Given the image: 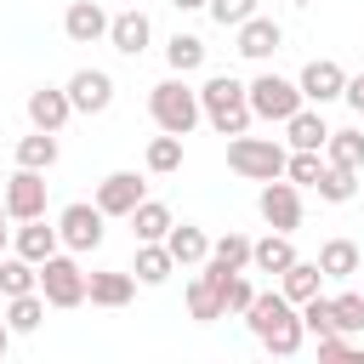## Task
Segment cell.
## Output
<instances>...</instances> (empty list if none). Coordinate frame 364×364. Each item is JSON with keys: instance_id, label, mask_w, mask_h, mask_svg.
<instances>
[{"instance_id": "obj_1", "label": "cell", "mask_w": 364, "mask_h": 364, "mask_svg": "<svg viewBox=\"0 0 364 364\" xmlns=\"http://www.w3.org/2000/svg\"><path fill=\"white\" fill-rule=\"evenodd\" d=\"M239 318L250 324V336H256L273 358H296L301 341H307V330H301V307H296L284 290H256L250 307H245Z\"/></svg>"}, {"instance_id": "obj_2", "label": "cell", "mask_w": 364, "mask_h": 364, "mask_svg": "<svg viewBox=\"0 0 364 364\" xmlns=\"http://www.w3.org/2000/svg\"><path fill=\"white\" fill-rule=\"evenodd\" d=\"M199 108H205V119L222 131V136H245L250 131V97H245V85L233 80V74H210L205 85H199Z\"/></svg>"}, {"instance_id": "obj_3", "label": "cell", "mask_w": 364, "mask_h": 364, "mask_svg": "<svg viewBox=\"0 0 364 364\" xmlns=\"http://www.w3.org/2000/svg\"><path fill=\"white\" fill-rule=\"evenodd\" d=\"M148 114H154V125H159V131H171V136H188V131L205 119L199 91H193L182 74H171V80H159V85L148 91Z\"/></svg>"}, {"instance_id": "obj_4", "label": "cell", "mask_w": 364, "mask_h": 364, "mask_svg": "<svg viewBox=\"0 0 364 364\" xmlns=\"http://www.w3.org/2000/svg\"><path fill=\"white\" fill-rule=\"evenodd\" d=\"M228 171H239V176H250V182H273V176H284V148L273 142V136H233L228 142Z\"/></svg>"}, {"instance_id": "obj_5", "label": "cell", "mask_w": 364, "mask_h": 364, "mask_svg": "<svg viewBox=\"0 0 364 364\" xmlns=\"http://www.w3.org/2000/svg\"><path fill=\"white\" fill-rule=\"evenodd\" d=\"M40 296H46V307H80L85 301V267L74 262V250H51L40 262Z\"/></svg>"}, {"instance_id": "obj_6", "label": "cell", "mask_w": 364, "mask_h": 364, "mask_svg": "<svg viewBox=\"0 0 364 364\" xmlns=\"http://www.w3.org/2000/svg\"><path fill=\"white\" fill-rule=\"evenodd\" d=\"M245 97H250V114L256 119H273V125H284L296 108H301V85L296 80H284V74H256L250 85H245Z\"/></svg>"}, {"instance_id": "obj_7", "label": "cell", "mask_w": 364, "mask_h": 364, "mask_svg": "<svg viewBox=\"0 0 364 364\" xmlns=\"http://www.w3.org/2000/svg\"><path fill=\"white\" fill-rule=\"evenodd\" d=\"M108 216L91 205V199H74V205H63V216H57V239H63V250H74V256H85V250H97L102 245V228Z\"/></svg>"}, {"instance_id": "obj_8", "label": "cell", "mask_w": 364, "mask_h": 364, "mask_svg": "<svg viewBox=\"0 0 364 364\" xmlns=\"http://www.w3.org/2000/svg\"><path fill=\"white\" fill-rule=\"evenodd\" d=\"M256 210H262V222H267L273 233H296V228H301V188H296L290 176H273V182H262Z\"/></svg>"}, {"instance_id": "obj_9", "label": "cell", "mask_w": 364, "mask_h": 364, "mask_svg": "<svg viewBox=\"0 0 364 364\" xmlns=\"http://www.w3.org/2000/svg\"><path fill=\"white\" fill-rule=\"evenodd\" d=\"M6 216L11 222H28V216H46V171H28V165H17V176L6 182Z\"/></svg>"}, {"instance_id": "obj_10", "label": "cell", "mask_w": 364, "mask_h": 364, "mask_svg": "<svg viewBox=\"0 0 364 364\" xmlns=\"http://www.w3.org/2000/svg\"><path fill=\"white\" fill-rule=\"evenodd\" d=\"M142 188H148V182H142L136 171H108V176L97 182V199H91V205H97L102 216H131V210L148 199Z\"/></svg>"}, {"instance_id": "obj_11", "label": "cell", "mask_w": 364, "mask_h": 364, "mask_svg": "<svg viewBox=\"0 0 364 364\" xmlns=\"http://www.w3.org/2000/svg\"><path fill=\"white\" fill-rule=\"evenodd\" d=\"M296 85H301V102L324 108V102H336V97H341V85H347V68H341V63H330V57H313V63L296 74Z\"/></svg>"}, {"instance_id": "obj_12", "label": "cell", "mask_w": 364, "mask_h": 364, "mask_svg": "<svg viewBox=\"0 0 364 364\" xmlns=\"http://www.w3.org/2000/svg\"><path fill=\"white\" fill-rule=\"evenodd\" d=\"M63 91H68L74 114H102V108L114 102V74H102V68H80Z\"/></svg>"}, {"instance_id": "obj_13", "label": "cell", "mask_w": 364, "mask_h": 364, "mask_svg": "<svg viewBox=\"0 0 364 364\" xmlns=\"http://www.w3.org/2000/svg\"><path fill=\"white\" fill-rule=\"evenodd\" d=\"M148 40H154V23H148V11H119V17H108V46L119 51V57H142L148 51Z\"/></svg>"}, {"instance_id": "obj_14", "label": "cell", "mask_w": 364, "mask_h": 364, "mask_svg": "<svg viewBox=\"0 0 364 364\" xmlns=\"http://www.w3.org/2000/svg\"><path fill=\"white\" fill-rule=\"evenodd\" d=\"M233 40H239V57H250V63H267V57L284 46V28H279L273 17H245V23L233 28Z\"/></svg>"}, {"instance_id": "obj_15", "label": "cell", "mask_w": 364, "mask_h": 364, "mask_svg": "<svg viewBox=\"0 0 364 364\" xmlns=\"http://www.w3.org/2000/svg\"><path fill=\"white\" fill-rule=\"evenodd\" d=\"M11 250H17L23 262H34V267H40L51 250H63V239H57V228H51L46 216H28V222H17V228H11Z\"/></svg>"}, {"instance_id": "obj_16", "label": "cell", "mask_w": 364, "mask_h": 364, "mask_svg": "<svg viewBox=\"0 0 364 364\" xmlns=\"http://www.w3.org/2000/svg\"><path fill=\"white\" fill-rule=\"evenodd\" d=\"M63 34H68L74 46H97V40H108V11H102L97 0H74V6L63 11Z\"/></svg>"}, {"instance_id": "obj_17", "label": "cell", "mask_w": 364, "mask_h": 364, "mask_svg": "<svg viewBox=\"0 0 364 364\" xmlns=\"http://www.w3.org/2000/svg\"><path fill=\"white\" fill-rule=\"evenodd\" d=\"M28 125L34 131H63L68 125V114H74V102H68V91H57V85H40V91H28Z\"/></svg>"}, {"instance_id": "obj_18", "label": "cell", "mask_w": 364, "mask_h": 364, "mask_svg": "<svg viewBox=\"0 0 364 364\" xmlns=\"http://www.w3.org/2000/svg\"><path fill=\"white\" fill-rule=\"evenodd\" d=\"M131 296H136V273H119V267L85 273V301H97V307H125Z\"/></svg>"}, {"instance_id": "obj_19", "label": "cell", "mask_w": 364, "mask_h": 364, "mask_svg": "<svg viewBox=\"0 0 364 364\" xmlns=\"http://www.w3.org/2000/svg\"><path fill=\"white\" fill-rule=\"evenodd\" d=\"M199 267L216 273V279H222V273H245V267H250V239H245V233H222V239H210V256H205Z\"/></svg>"}, {"instance_id": "obj_20", "label": "cell", "mask_w": 364, "mask_h": 364, "mask_svg": "<svg viewBox=\"0 0 364 364\" xmlns=\"http://www.w3.org/2000/svg\"><path fill=\"white\" fill-rule=\"evenodd\" d=\"M165 250H171V262L176 267H199L205 256H210V239H205V228H193V222H171V233H165Z\"/></svg>"}, {"instance_id": "obj_21", "label": "cell", "mask_w": 364, "mask_h": 364, "mask_svg": "<svg viewBox=\"0 0 364 364\" xmlns=\"http://www.w3.org/2000/svg\"><path fill=\"white\" fill-rule=\"evenodd\" d=\"M358 267H364V250H358L353 239H324V245H318V273H324V279H341V284H347Z\"/></svg>"}, {"instance_id": "obj_22", "label": "cell", "mask_w": 364, "mask_h": 364, "mask_svg": "<svg viewBox=\"0 0 364 364\" xmlns=\"http://www.w3.org/2000/svg\"><path fill=\"white\" fill-rule=\"evenodd\" d=\"M296 262V245H290V233H267V239H250V267L256 273H284Z\"/></svg>"}, {"instance_id": "obj_23", "label": "cell", "mask_w": 364, "mask_h": 364, "mask_svg": "<svg viewBox=\"0 0 364 364\" xmlns=\"http://www.w3.org/2000/svg\"><path fill=\"white\" fill-rule=\"evenodd\" d=\"M131 273H136V284H165V279L176 273V262H171L165 239H142V245H136V262H131Z\"/></svg>"}, {"instance_id": "obj_24", "label": "cell", "mask_w": 364, "mask_h": 364, "mask_svg": "<svg viewBox=\"0 0 364 364\" xmlns=\"http://www.w3.org/2000/svg\"><path fill=\"white\" fill-rule=\"evenodd\" d=\"M188 318H199V324H216L222 318V290H216V279L205 267L188 279Z\"/></svg>"}, {"instance_id": "obj_25", "label": "cell", "mask_w": 364, "mask_h": 364, "mask_svg": "<svg viewBox=\"0 0 364 364\" xmlns=\"http://www.w3.org/2000/svg\"><path fill=\"white\" fill-rule=\"evenodd\" d=\"M284 136H290V148H324V136H330V125H324V114L318 108H296L290 119H284Z\"/></svg>"}, {"instance_id": "obj_26", "label": "cell", "mask_w": 364, "mask_h": 364, "mask_svg": "<svg viewBox=\"0 0 364 364\" xmlns=\"http://www.w3.org/2000/svg\"><path fill=\"white\" fill-rule=\"evenodd\" d=\"M279 290H284L296 307H301L307 296H318V290H324V273H318V262H301V256H296V262L279 273Z\"/></svg>"}, {"instance_id": "obj_27", "label": "cell", "mask_w": 364, "mask_h": 364, "mask_svg": "<svg viewBox=\"0 0 364 364\" xmlns=\"http://www.w3.org/2000/svg\"><path fill=\"white\" fill-rule=\"evenodd\" d=\"M28 290H40V267L23 262L17 250H6V256H0V296L11 301V296H28Z\"/></svg>"}, {"instance_id": "obj_28", "label": "cell", "mask_w": 364, "mask_h": 364, "mask_svg": "<svg viewBox=\"0 0 364 364\" xmlns=\"http://www.w3.org/2000/svg\"><path fill=\"white\" fill-rule=\"evenodd\" d=\"M57 131H28V136H17V165H28V171H51L57 165Z\"/></svg>"}, {"instance_id": "obj_29", "label": "cell", "mask_w": 364, "mask_h": 364, "mask_svg": "<svg viewBox=\"0 0 364 364\" xmlns=\"http://www.w3.org/2000/svg\"><path fill=\"white\" fill-rule=\"evenodd\" d=\"M125 222H131V233H136V245H142V239H165L176 216H171V205H159V199H142V205H136Z\"/></svg>"}, {"instance_id": "obj_30", "label": "cell", "mask_w": 364, "mask_h": 364, "mask_svg": "<svg viewBox=\"0 0 364 364\" xmlns=\"http://www.w3.org/2000/svg\"><path fill=\"white\" fill-rule=\"evenodd\" d=\"M324 159L330 165H341V171H364V131H330L324 136Z\"/></svg>"}, {"instance_id": "obj_31", "label": "cell", "mask_w": 364, "mask_h": 364, "mask_svg": "<svg viewBox=\"0 0 364 364\" xmlns=\"http://www.w3.org/2000/svg\"><path fill=\"white\" fill-rule=\"evenodd\" d=\"M165 63H171V74H193V68H205V40L176 28V34L165 40Z\"/></svg>"}, {"instance_id": "obj_32", "label": "cell", "mask_w": 364, "mask_h": 364, "mask_svg": "<svg viewBox=\"0 0 364 364\" xmlns=\"http://www.w3.org/2000/svg\"><path fill=\"white\" fill-rule=\"evenodd\" d=\"M313 188H318V199H324V205H347V199L358 193V171H341V165H330V159H324V171H318V182H313Z\"/></svg>"}, {"instance_id": "obj_33", "label": "cell", "mask_w": 364, "mask_h": 364, "mask_svg": "<svg viewBox=\"0 0 364 364\" xmlns=\"http://www.w3.org/2000/svg\"><path fill=\"white\" fill-rule=\"evenodd\" d=\"M40 318H46V296H40V290H28V296H11V307H6V324H11V336H34V330H40Z\"/></svg>"}, {"instance_id": "obj_34", "label": "cell", "mask_w": 364, "mask_h": 364, "mask_svg": "<svg viewBox=\"0 0 364 364\" xmlns=\"http://www.w3.org/2000/svg\"><path fill=\"white\" fill-rule=\"evenodd\" d=\"M318 171H324V148H290V154H284V176H290L296 188H313Z\"/></svg>"}, {"instance_id": "obj_35", "label": "cell", "mask_w": 364, "mask_h": 364, "mask_svg": "<svg viewBox=\"0 0 364 364\" xmlns=\"http://www.w3.org/2000/svg\"><path fill=\"white\" fill-rule=\"evenodd\" d=\"M148 171H154V176H171V171H182V136L159 131V136L148 142Z\"/></svg>"}, {"instance_id": "obj_36", "label": "cell", "mask_w": 364, "mask_h": 364, "mask_svg": "<svg viewBox=\"0 0 364 364\" xmlns=\"http://www.w3.org/2000/svg\"><path fill=\"white\" fill-rule=\"evenodd\" d=\"M210 279H216V273H210ZM216 290H222V318H228V313L239 318V313L250 307V296H256V284H250L245 273H222V279H216Z\"/></svg>"}, {"instance_id": "obj_37", "label": "cell", "mask_w": 364, "mask_h": 364, "mask_svg": "<svg viewBox=\"0 0 364 364\" xmlns=\"http://www.w3.org/2000/svg\"><path fill=\"white\" fill-rule=\"evenodd\" d=\"M301 330H307V336H313V341H318V336H330V330H336V307H330V296H324V290H318V296H307V301H301Z\"/></svg>"}, {"instance_id": "obj_38", "label": "cell", "mask_w": 364, "mask_h": 364, "mask_svg": "<svg viewBox=\"0 0 364 364\" xmlns=\"http://www.w3.org/2000/svg\"><path fill=\"white\" fill-rule=\"evenodd\" d=\"M330 307H336V330H341V336H358V330H364V296H358V290L330 296Z\"/></svg>"}, {"instance_id": "obj_39", "label": "cell", "mask_w": 364, "mask_h": 364, "mask_svg": "<svg viewBox=\"0 0 364 364\" xmlns=\"http://www.w3.org/2000/svg\"><path fill=\"white\" fill-rule=\"evenodd\" d=\"M205 11H210L222 28H239L245 17H256V0H205Z\"/></svg>"}, {"instance_id": "obj_40", "label": "cell", "mask_w": 364, "mask_h": 364, "mask_svg": "<svg viewBox=\"0 0 364 364\" xmlns=\"http://www.w3.org/2000/svg\"><path fill=\"white\" fill-rule=\"evenodd\" d=\"M318 358H358V341L341 336V330H330V336H318Z\"/></svg>"}, {"instance_id": "obj_41", "label": "cell", "mask_w": 364, "mask_h": 364, "mask_svg": "<svg viewBox=\"0 0 364 364\" xmlns=\"http://www.w3.org/2000/svg\"><path fill=\"white\" fill-rule=\"evenodd\" d=\"M341 102L364 119V74H347V85H341Z\"/></svg>"}, {"instance_id": "obj_42", "label": "cell", "mask_w": 364, "mask_h": 364, "mask_svg": "<svg viewBox=\"0 0 364 364\" xmlns=\"http://www.w3.org/2000/svg\"><path fill=\"white\" fill-rule=\"evenodd\" d=\"M6 353H11V324L0 318V358H6Z\"/></svg>"}, {"instance_id": "obj_43", "label": "cell", "mask_w": 364, "mask_h": 364, "mask_svg": "<svg viewBox=\"0 0 364 364\" xmlns=\"http://www.w3.org/2000/svg\"><path fill=\"white\" fill-rule=\"evenodd\" d=\"M176 11H205V0H171Z\"/></svg>"}, {"instance_id": "obj_44", "label": "cell", "mask_w": 364, "mask_h": 364, "mask_svg": "<svg viewBox=\"0 0 364 364\" xmlns=\"http://www.w3.org/2000/svg\"><path fill=\"white\" fill-rule=\"evenodd\" d=\"M6 250H11V228L0 222V256H6Z\"/></svg>"}, {"instance_id": "obj_45", "label": "cell", "mask_w": 364, "mask_h": 364, "mask_svg": "<svg viewBox=\"0 0 364 364\" xmlns=\"http://www.w3.org/2000/svg\"><path fill=\"white\" fill-rule=\"evenodd\" d=\"M0 222H11V216H6V199H0Z\"/></svg>"}, {"instance_id": "obj_46", "label": "cell", "mask_w": 364, "mask_h": 364, "mask_svg": "<svg viewBox=\"0 0 364 364\" xmlns=\"http://www.w3.org/2000/svg\"><path fill=\"white\" fill-rule=\"evenodd\" d=\"M296 6H313V0H296Z\"/></svg>"}]
</instances>
